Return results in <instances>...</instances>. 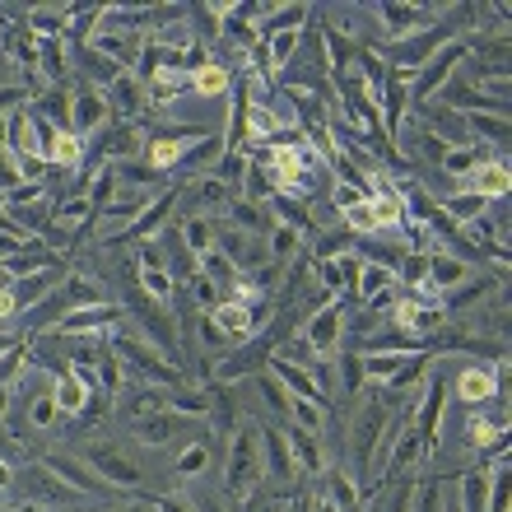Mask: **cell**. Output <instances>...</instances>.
<instances>
[{"label": "cell", "mask_w": 512, "mask_h": 512, "mask_svg": "<svg viewBox=\"0 0 512 512\" xmlns=\"http://www.w3.org/2000/svg\"><path fill=\"white\" fill-rule=\"evenodd\" d=\"M14 485L24 494V503H33L38 512H66V508H94V499H84L80 489H70L56 471H47L42 461L14 471Z\"/></svg>", "instance_id": "6da1fadb"}, {"label": "cell", "mask_w": 512, "mask_h": 512, "mask_svg": "<svg viewBox=\"0 0 512 512\" xmlns=\"http://www.w3.org/2000/svg\"><path fill=\"white\" fill-rule=\"evenodd\" d=\"M261 485H266V461H261V429L243 424V429L233 433V447H229V480H224V489H229L233 503H243L247 494H256Z\"/></svg>", "instance_id": "7a4b0ae2"}, {"label": "cell", "mask_w": 512, "mask_h": 512, "mask_svg": "<svg viewBox=\"0 0 512 512\" xmlns=\"http://www.w3.org/2000/svg\"><path fill=\"white\" fill-rule=\"evenodd\" d=\"M452 391H457V401L466 405V410H485V405L494 401H508V359H499V364H466L457 373V382H452Z\"/></svg>", "instance_id": "3957f363"}, {"label": "cell", "mask_w": 512, "mask_h": 512, "mask_svg": "<svg viewBox=\"0 0 512 512\" xmlns=\"http://www.w3.org/2000/svg\"><path fill=\"white\" fill-rule=\"evenodd\" d=\"M387 424H391L387 401H378V396L354 410V419H350V452H354V475H359V480L373 475V452H378V438H382Z\"/></svg>", "instance_id": "277c9868"}, {"label": "cell", "mask_w": 512, "mask_h": 512, "mask_svg": "<svg viewBox=\"0 0 512 512\" xmlns=\"http://www.w3.org/2000/svg\"><path fill=\"white\" fill-rule=\"evenodd\" d=\"M443 42H452V28L447 24H429L419 28V33H410V38H396V42H382V61H391V70H405V75H415L424 61H429Z\"/></svg>", "instance_id": "5b68a950"}, {"label": "cell", "mask_w": 512, "mask_h": 512, "mask_svg": "<svg viewBox=\"0 0 512 512\" xmlns=\"http://www.w3.org/2000/svg\"><path fill=\"white\" fill-rule=\"evenodd\" d=\"M84 461H89V471H94L108 489H140V485H145V466L126 457L122 447L98 443V447H89V452H84Z\"/></svg>", "instance_id": "8992f818"}, {"label": "cell", "mask_w": 512, "mask_h": 512, "mask_svg": "<svg viewBox=\"0 0 512 512\" xmlns=\"http://www.w3.org/2000/svg\"><path fill=\"white\" fill-rule=\"evenodd\" d=\"M108 98H103V89H94V84H80V89H70V131L80 135L84 145H89V135L108 131Z\"/></svg>", "instance_id": "52a82bcc"}, {"label": "cell", "mask_w": 512, "mask_h": 512, "mask_svg": "<svg viewBox=\"0 0 512 512\" xmlns=\"http://www.w3.org/2000/svg\"><path fill=\"white\" fill-rule=\"evenodd\" d=\"M135 433H140V443L145 447H168V443H196V438H205L201 429H196V419L177 415V410H159V415H149L135 424Z\"/></svg>", "instance_id": "ba28073f"}, {"label": "cell", "mask_w": 512, "mask_h": 512, "mask_svg": "<svg viewBox=\"0 0 512 512\" xmlns=\"http://www.w3.org/2000/svg\"><path fill=\"white\" fill-rule=\"evenodd\" d=\"M303 340H308L312 354L331 359V354H336V345L345 340V308H340V303H326V308H317L308 317V326H303Z\"/></svg>", "instance_id": "9c48e42d"}, {"label": "cell", "mask_w": 512, "mask_h": 512, "mask_svg": "<svg viewBox=\"0 0 512 512\" xmlns=\"http://www.w3.org/2000/svg\"><path fill=\"white\" fill-rule=\"evenodd\" d=\"M42 466L61 475V480H66L70 489H80L84 499H94V503H98V499H117V489L103 485V480H98V475L89 471V461H84V457H66V452H52V457L42 461Z\"/></svg>", "instance_id": "30bf717a"}, {"label": "cell", "mask_w": 512, "mask_h": 512, "mask_svg": "<svg viewBox=\"0 0 512 512\" xmlns=\"http://www.w3.org/2000/svg\"><path fill=\"white\" fill-rule=\"evenodd\" d=\"M270 354H275V340H261V336L233 345V350L224 354V364H219V382L252 378V373H261V364H270Z\"/></svg>", "instance_id": "8fae6325"}, {"label": "cell", "mask_w": 512, "mask_h": 512, "mask_svg": "<svg viewBox=\"0 0 512 512\" xmlns=\"http://www.w3.org/2000/svg\"><path fill=\"white\" fill-rule=\"evenodd\" d=\"M103 98H108V108H112V122H135V117L149 108V89L135 80L131 70H122V75L103 89Z\"/></svg>", "instance_id": "7c38bea8"}, {"label": "cell", "mask_w": 512, "mask_h": 512, "mask_svg": "<svg viewBox=\"0 0 512 512\" xmlns=\"http://www.w3.org/2000/svg\"><path fill=\"white\" fill-rule=\"evenodd\" d=\"M122 308L117 303H98V308H70L61 322H56V331L61 336H98V331H112V326H122Z\"/></svg>", "instance_id": "4fadbf2b"}, {"label": "cell", "mask_w": 512, "mask_h": 512, "mask_svg": "<svg viewBox=\"0 0 512 512\" xmlns=\"http://www.w3.org/2000/svg\"><path fill=\"white\" fill-rule=\"evenodd\" d=\"M201 135H149L145 149H140V163H145L149 173H173L177 163L187 159V149L196 145Z\"/></svg>", "instance_id": "5bb4252c"}, {"label": "cell", "mask_w": 512, "mask_h": 512, "mask_svg": "<svg viewBox=\"0 0 512 512\" xmlns=\"http://www.w3.org/2000/svg\"><path fill=\"white\" fill-rule=\"evenodd\" d=\"M89 396H94L89 373H75V368H56L52 373V401L61 415H84V410H89Z\"/></svg>", "instance_id": "9a60e30c"}, {"label": "cell", "mask_w": 512, "mask_h": 512, "mask_svg": "<svg viewBox=\"0 0 512 512\" xmlns=\"http://www.w3.org/2000/svg\"><path fill=\"white\" fill-rule=\"evenodd\" d=\"M461 191H475L480 201H503L512 187V177H508V163L503 159H485V163H475L471 177H461L457 182Z\"/></svg>", "instance_id": "2e32d148"}, {"label": "cell", "mask_w": 512, "mask_h": 512, "mask_svg": "<svg viewBox=\"0 0 512 512\" xmlns=\"http://www.w3.org/2000/svg\"><path fill=\"white\" fill-rule=\"evenodd\" d=\"M140 149H145V135L135 122H112L98 140V159L103 163H126V159H140Z\"/></svg>", "instance_id": "e0dca14e"}, {"label": "cell", "mask_w": 512, "mask_h": 512, "mask_svg": "<svg viewBox=\"0 0 512 512\" xmlns=\"http://www.w3.org/2000/svg\"><path fill=\"white\" fill-rule=\"evenodd\" d=\"M284 443H289V457H294L298 475H322L326 471V457H322V433H308V429H284Z\"/></svg>", "instance_id": "ac0fdd59"}, {"label": "cell", "mask_w": 512, "mask_h": 512, "mask_svg": "<svg viewBox=\"0 0 512 512\" xmlns=\"http://www.w3.org/2000/svg\"><path fill=\"white\" fill-rule=\"evenodd\" d=\"M66 280V270L61 266H52V270H38V275H19V280H10V289H14V303H19V312H28V308H38L47 294H56V284Z\"/></svg>", "instance_id": "d6986e66"}, {"label": "cell", "mask_w": 512, "mask_h": 512, "mask_svg": "<svg viewBox=\"0 0 512 512\" xmlns=\"http://www.w3.org/2000/svg\"><path fill=\"white\" fill-rule=\"evenodd\" d=\"M429 284L438 289V294H447V289H457V284H466L475 275V266L471 261H461V256H447V252H438V247H429Z\"/></svg>", "instance_id": "ffe728a7"}, {"label": "cell", "mask_w": 512, "mask_h": 512, "mask_svg": "<svg viewBox=\"0 0 512 512\" xmlns=\"http://www.w3.org/2000/svg\"><path fill=\"white\" fill-rule=\"evenodd\" d=\"M261 461H266V480H294L298 466L289 457V443H284V433L275 424L261 429Z\"/></svg>", "instance_id": "44dd1931"}, {"label": "cell", "mask_w": 512, "mask_h": 512, "mask_svg": "<svg viewBox=\"0 0 512 512\" xmlns=\"http://www.w3.org/2000/svg\"><path fill=\"white\" fill-rule=\"evenodd\" d=\"M173 205H177V191L168 187L159 201L145 205V210L135 215V224H131V233H126V238H131V243H154V238L163 233V224H168V210H173Z\"/></svg>", "instance_id": "7402d4cb"}, {"label": "cell", "mask_w": 512, "mask_h": 512, "mask_svg": "<svg viewBox=\"0 0 512 512\" xmlns=\"http://www.w3.org/2000/svg\"><path fill=\"white\" fill-rule=\"evenodd\" d=\"M168 391L173 387H149V382L145 387H131V391H122V405H117V410H122L131 424H140V419L168 410Z\"/></svg>", "instance_id": "603a6c76"}, {"label": "cell", "mask_w": 512, "mask_h": 512, "mask_svg": "<svg viewBox=\"0 0 512 512\" xmlns=\"http://www.w3.org/2000/svg\"><path fill=\"white\" fill-rule=\"evenodd\" d=\"M224 224H233V229H243V233H256V238H270V229H275L270 205L243 201V196H233L229 201V219H224Z\"/></svg>", "instance_id": "cb8c5ba5"}, {"label": "cell", "mask_w": 512, "mask_h": 512, "mask_svg": "<svg viewBox=\"0 0 512 512\" xmlns=\"http://www.w3.org/2000/svg\"><path fill=\"white\" fill-rule=\"evenodd\" d=\"M84 224H94V205H89V196H80V191H75V196H66V201L52 210V229L66 233L70 243H75V233H80Z\"/></svg>", "instance_id": "d4e9b609"}, {"label": "cell", "mask_w": 512, "mask_h": 512, "mask_svg": "<svg viewBox=\"0 0 512 512\" xmlns=\"http://www.w3.org/2000/svg\"><path fill=\"white\" fill-rule=\"evenodd\" d=\"M229 84H233L229 66H224V61H210V66H201L191 75V98H196V103H219V98L229 94Z\"/></svg>", "instance_id": "484cf974"}, {"label": "cell", "mask_w": 512, "mask_h": 512, "mask_svg": "<svg viewBox=\"0 0 512 512\" xmlns=\"http://www.w3.org/2000/svg\"><path fill=\"white\" fill-rule=\"evenodd\" d=\"M298 47H303V28H280V33H270L266 47H261V52H266V70H270V75H280V70L298 56Z\"/></svg>", "instance_id": "4316f807"}, {"label": "cell", "mask_w": 512, "mask_h": 512, "mask_svg": "<svg viewBox=\"0 0 512 512\" xmlns=\"http://www.w3.org/2000/svg\"><path fill=\"white\" fill-rule=\"evenodd\" d=\"M84 140L75 131H56L52 145H47V163H56V168H66V173H80L84 168Z\"/></svg>", "instance_id": "83f0119b"}, {"label": "cell", "mask_w": 512, "mask_h": 512, "mask_svg": "<svg viewBox=\"0 0 512 512\" xmlns=\"http://www.w3.org/2000/svg\"><path fill=\"white\" fill-rule=\"evenodd\" d=\"M438 215H447L452 224H475L480 215H489V201H480L475 191H452L438 201Z\"/></svg>", "instance_id": "f1b7e54d"}, {"label": "cell", "mask_w": 512, "mask_h": 512, "mask_svg": "<svg viewBox=\"0 0 512 512\" xmlns=\"http://www.w3.org/2000/svg\"><path fill=\"white\" fill-rule=\"evenodd\" d=\"M177 238H182V247H187L191 256H205L210 247H215V219L210 215H182Z\"/></svg>", "instance_id": "f546056e"}, {"label": "cell", "mask_w": 512, "mask_h": 512, "mask_svg": "<svg viewBox=\"0 0 512 512\" xmlns=\"http://www.w3.org/2000/svg\"><path fill=\"white\" fill-rule=\"evenodd\" d=\"M326 499L336 503V512H364L359 489H354V475L340 471V466H331V471H326Z\"/></svg>", "instance_id": "4dcf8cb0"}, {"label": "cell", "mask_w": 512, "mask_h": 512, "mask_svg": "<svg viewBox=\"0 0 512 512\" xmlns=\"http://www.w3.org/2000/svg\"><path fill=\"white\" fill-rule=\"evenodd\" d=\"M489 503V471H466L457 485V503L452 508L457 512H485Z\"/></svg>", "instance_id": "1f68e13d"}, {"label": "cell", "mask_w": 512, "mask_h": 512, "mask_svg": "<svg viewBox=\"0 0 512 512\" xmlns=\"http://www.w3.org/2000/svg\"><path fill=\"white\" fill-rule=\"evenodd\" d=\"M391 284H396V270L373 266V261H368V266H359V284H354V289H359V298H364V303H373V308H378L382 298H387Z\"/></svg>", "instance_id": "d6a6232c"}, {"label": "cell", "mask_w": 512, "mask_h": 512, "mask_svg": "<svg viewBox=\"0 0 512 512\" xmlns=\"http://www.w3.org/2000/svg\"><path fill=\"white\" fill-rule=\"evenodd\" d=\"M224 154H229V145H224V135H201V140H196V145L187 149V159H182V168H187V173H201V168H215L219 159H224ZM205 177V173H201Z\"/></svg>", "instance_id": "836d02e7"}, {"label": "cell", "mask_w": 512, "mask_h": 512, "mask_svg": "<svg viewBox=\"0 0 512 512\" xmlns=\"http://www.w3.org/2000/svg\"><path fill=\"white\" fill-rule=\"evenodd\" d=\"M61 294L70 298V308H98V303H112V298L103 294V284L89 280V275H66V280H61Z\"/></svg>", "instance_id": "e575fe53"}, {"label": "cell", "mask_w": 512, "mask_h": 512, "mask_svg": "<svg viewBox=\"0 0 512 512\" xmlns=\"http://www.w3.org/2000/svg\"><path fill=\"white\" fill-rule=\"evenodd\" d=\"M499 438H508V429H499V424H494L485 410H471V415H466V447H475V452H489V447L499 443Z\"/></svg>", "instance_id": "d590c367"}, {"label": "cell", "mask_w": 512, "mask_h": 512, "mask_svg": "<svg viewBox=\"0 0 512 512\" xmlns=\"http://www.w3.org/2000/svg\"><path fill=\"white\" fill-rule=\"evenodd\" d=\"M331 378H336V387L345 391V396H354V391L368 382L364 378V359H359V354H331Z\"/></svg>", "instance_id": "8d00e7d4"}, {"label": "cell", "mask_w": 512, "mask_h": 512, "mask_svg": "<svg viewBox=\"0 0 512 512\" xmlns=\"http://www.w3.org/2000/svg\"><path fill=\"white\" fill-rule=\"evenodd\" d=\"M368 205H373V219H378V233L405 229V210H401V201H396V191H391V187H382Z\"/></svg>", "instance_id": "74e56055"}, {"label": "cell", "mask_w": 512, "mask_h": 512, "mask_svg": "<svg viewBox=\"0 0 512 512\" xmlns=\"http://www.w3.org/2000/svg\"><path fill=\"white\" fill-rule=\"evenodd\" d=\"M140 294H145L149 303L168 308V303H173V294H177L173 270H140Z\"/></svg>", "instance_id": "f35d334b"}, {"label": "cell", "mask_w": 512, "mask_h": 512, "mask_svg": "<svg viewBox=\"0 0 512 512\" xmlns=\"http://www.w3.org/2000/svg\"><path fill=\"white\" fill-rule=\"evenodd\" d=\"M94 373H98V387L108 391V396H122L126 391V364L112 350H103V359L94 364Z\"/></svg>", "instance_id": "ab89813d"}, {"label": "cell", "mask_w": 512, "mask_h": 512, "mask_svg": "<svg viewBox=\"0 0 512 512\" xmlns=\"http://www.w3.org/2000/svg\"><path fill=\"white\" fill-rule=\"evenodd\" d=\"M466 131H471L475 145H480V135H485V140H494V145H503V140H508V117H489V112H471V117H466Z\"/></svg>", "instance_id": "60d3db41"}, {"label": "cell", "mask_w": 512, "mask_h": 512, "mask_svg": "<svg viewBox=\"0 0 512 512\" xmlns=\"http://www.w3.org/2000/svg\"><path fill=\"white\" fill-rule=\"evenodd\" d=\"M205 438H210V433H205ZM205 438H196V443H187V452H182V457H177V475H205V466H210V443H205Z\"/></svg>", "instance_id": "b9f144b4"}, {"label": "cell", "mask_w": 512, "mask_h": 512, "mask_svg": "<svg viewBox=\"0 0 512 512\" xmlns=\"http://www.w3.org/2000/svg\"><path fill=\"white\" fill-rule=\"evenodd\" d=\"M28 373V354H24V345H10V350L0 354V391H10L14 382Z\"/></svg>", "instance_id": "7bdbcfd3"}, {"label": "cell", "mask_w": 512, "mask_h": 512, "mask_svg": "<svg viewBox=\"0 0 512 512\" xmlns=\"http://www.w3.org/2000/svg\"><path fill=\"white\" fill-rule=\"evenodd\" d=\"M410 512H443L447 508V489L433 480V485H419V489H410Z\"/></svg>", "instance_id": "ee69618b"}, {"label": "cell", "mask_w": 512, "mask_h": 512, "mask_svg": "<svg viewBox=\"0 0 512 512\" xmlns=\"http://www.w3.org/2000/svg\"><path fill=\"white\" fill-rule=\"evenodd\" d=\"M56 415H61V410H56V401H52V387H42L38 396L28 401V424H33V429H52Z\"/></svg>", "instance_id": "f6af8a7d"}, {"label": "cell", "mask_w": 512, "mask_h": 512, "mask_svg": "<svg viewBox=\"0 0 512 512\" xmlns=\"http://www.w3.org/2000/svg\"><path fill=\"white\" fill-rule=\"evenodd\" d=\"M196 336H201V345H205V350H224V354L233 350L229 340H224V331H219V326L210 322V312H205V317H196Z\"/></svg>", "instance_id": "bcb514c9"}, {"label": "cell", "mask_w": 512, "mask_h": 512, "mask_svg": "<svg viewBox=\"0 0 512 512\" xmlns=\"http://www.w3.org/2000/svg\"><path fill=\"white\" fill-rule=\"evenodd\" d=\"M359 201H368L364 191L359 187H345V182H336V187H331V210H336V215H345V210H354V205Z\"/></svg>", "instance_id": "7dc6e473"}, {"label": "cell", "mask_w": 512, "mask_h": 512, "mask_svg": "<svg viewBox=\"0 0 512 512\" xmlns=\"http://www.w3.org/2000/svg\"><path fill=\"white\" fill-rule=\"evenodd\" d=\"M135 261H140V270H168V256H163L159 243H140L135 247Z\"/></svg>", "instance_id": "c3c4849f"}, {"label": "cell", "mask_w": 512, "mask_h": 512, "mask_svg": "<svg viewBox=\"0 0 512 512\" xmlns=\"http://www.w3.org/2000/svg\"><path fill=\"white\" fill-rule=\"evenodd\" d=\"M149 503H154V512H196V503L187 494H159V499H149Z\"/></svg>", "instance_id": "681fc988"}, {"label": "cell", "mask_w": 512, "mask_h": 512, "mask_svg": "<svg viewBox=\"0 0 512 512\" xmlns=\"http://www.w3.org/2000/svg\"><path fill=\"white\" fill-rule=\"evenodd\" d=\"M19 103H28V89H24V84H10V89H0V117H5V112H14Z\"/></svg>", "instance_id": "f907efd6"}, {"label": "cell", "mask_w": 512, "mask_h": 512, "mask_svg": "<svg viewBox=\"0 0 512 512\" xmlns=\"http://www.w3.org/2000/svg\"><path fill=\"white\" fill-rule=\"evenodd\" d=\"M24 243H28V238H19V233H0V266L24 252Z\"/></svg>", "instance_id": "816d5d0a"}, {"label": "cell", "mask_w": 512, "mask_h": 512, "mask_svg": "<svg viewBox=\"0 0 512 512\" xmlns=\"http://www.w3.org/2000/svg\"><path fill=\"white\" fill-rule=\"evenodd\" d=\"M19 317V303H14V289L10 284H0V326L5 322H14Z\"/></svg>", "instance_id": "f5cc1de1"}, {"label": "cell", "mask_w": 512, "mask_h": 512, "mask_svg": "<svg viewBox=\"0 0 512 512\" xmlns=\"http://www.w3.org/2000/svg\"><path fill=\"white\" fill-rule=\"evenodd\" d=\"M191 503H196V512H229L224 494H201V499H191Z\"/></svg>", "instance_id": "db71d44e"}, {"label": "cell", "mask_w": 512, "mask_h": 512, "mask_svg": "<svg viewBox=\"0 0 512 512\" xmlns=\"http://www.w3.org/2000/svg\"><path fill=\"white\" fill-rule=\"evenodd\" d=\"M5 489H14V466L0 457V494H5Z\"/></svg>", "instance_id": "11a10c76"}, {"label": "cell", "mask_w": 512, "mask_h": 512, "mask_svg": "<svg viewBox=\"0 0 512 512\" xmlns=\"http://www.w3.org/2000/svg\"><path fill=\"white\" fill-rule=\"evenodd\" d=\"M308 512H336V503L326 499V494H317V499H312V503H308Z\"/></svg>", "instance_id": "9f6ffc18"}, {"label": "cell", "mask_w": 512, "mask_h": 512, "mask_svg": "<svg viewBox=\"0 0 512 512\" xmlns=\"http://www.w3.org/2000/svg\"><path fill=\"white\" fill-rule=\"evenodd\" d=\"M5 396H10V391H0V419H5V410H10V405H5Z\"/></svg>", "instance_id": "6f0895ef"}, {"label": "cell", "mask_w": 512, "mask_h": 512, "mask_svg": "<svg viewBox=\"0 0 512 512\" xmlns=\"http://www.w3.org/2000/svg\"><path fill=\"white\" fill-rule=\"evenodd\" d=\"M0 512H28V508H0Z\"/></svg>", "instance_id": "680465c9"}]
</instances>
